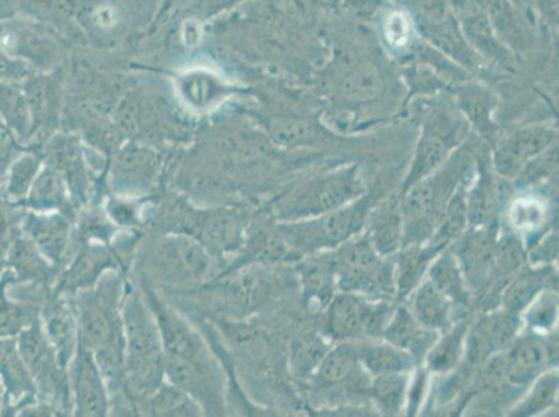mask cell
Listing matches in <instances>:
<instances>
[{
  "mask_svg": "<svg viewBox=\"0 0 559 417\" xmlns=\"http://www.w3.org/2000/svg\"><path fill=\"white\" fill-rule=\"evenodd\" d=\"M126 284L120 271H109L95 286L73 297L80 343L94 354L108 381L111 395L119 393L123 386Z\"/></svg>",
  "mask_w": 559,
  "mask_h": 417,
  "instance_id": "6da1fadb",
  "label": "cell"
},
{
  "mask_svg": "<svg viewBox=\"0 0 559 417\" xmlns=\"http://www.w3.org/2000/svg\"><path fill=\"white\" fill-rule=\"evenodd\" d=\"M123 386L132 404L154 394L165 381V349L159 325L142 289L126 284L123 301Z\"/></svg>",
  "mask_w": 559,
  "mask_h": 417,
  "instance_id": "7a4b0ae2",
  "label": "cell"
},
{
  "mask_svg": "<svg viewBox=\"0 0 559 417\" xmlns=\"http://www.w3.org/2000/svg\"><path fill=\"white\" fill-rule=\"evenodd\" d=\"M467 156L466 152L456 151L443 167L403 193L400 205L403 246L426 243L433 237L452 195L469 175L471 159Z\"/></svg>",
  "mask_w": 559,
  "mask_h": 417,
  "instance_id": "3957f363",
  "label": "cell"
},
{
  "mask_svg": "<svg viewBox=\"0 0 559 417\" xmlns=\"http://www.w3.org/2000/svg\"><path fill=\"white\" fill-rule=\"evenodd\" d=\"M372 211L370 196H360L348 205L305 221L278 222L280 236L286 241L294 258L301 259L311 253L334 251L350 238L365 230Z\"/></svg>",
  "mask_w": 559,
  "mask_h": 417,
  "instance_id": "277c9868",
  "label": "cell"
},
{
  "mask_svg": "<svg viewBox=\"0 0 559 417\" xmlns=\"http://www.w3.org/2000/svg\"><path fill=\"white\" fill-rule=\"evenodd\" d=\"M366 193L358 166H342L309 178L276 205L278 222L305 221L333 212Z\"/></svg>",
  "mask_w": 559,
  "mask_h": 417,
  "instance_id": "5b68a950",
  "label": "cell"
},
{
  "mask_svg": "<svg viewBox=\"0 0 559 417\" xmlns=\"http://www.w3.org/2000/svg\"><path fill=\"white\" fill-rule=\"evenodd\" d=\"M215 259L194 237L167 231L146 253L145 272L162 286L190 288L213 277Z\"/></svg>",
  "mask_w": 559,
  "mask_h": 417,
  "instance_id": "8992f818",
  "label": "cell"
},
{
  "mask_svg": "<svg viewBox=\"0 0 559 417\" xmlns=\"http://www.w3.org/2000/svg\"><path fill=\"white\" fill-rule=\"evenodd\" d=\"M338 291L390 299L395 295L394 259L381 257L366 236L350 238L333 251Z\"/></svg>",
  "mask_w": 559,
  "mask_h": 417,
  "instance_id": "52a82bcc",
  "label": "cell"
},
{
  "mask_svg": "<svg viewBox=\"0 0 559 417\" xmlns=\"http://www.w3.org/2000/svg\"><path fill=\"white\" fill-rule=\"evenodd\" d=\"M0 53L35 74L66 68L68 49L45 23L22 14L0 19Z\"/></svg>",
  "mask_w": 559,
  "mask_h": 417,
  "instance_id": "ba28073f",
  "label": "cell"
},
{
  "mask_svg": "<svg viewBox=\"0 0 559 417\" xmlns=\"http://www.w3.org/2000/svg\"><path fill=\"white\" fill-rule=\"evenodd\" d=\"M467 129L469 126L464 117L449 108H436L429 111L421 123L418 144L403 182V193L443 167L445 162L464 145Z\"/></svg>",
  "mask_w": 559,
  "mask_h": 417,
  "instance_id": "9c48e42d",
  "label": "cell"
},
{
  "mask_svg": "<svg viewBox=\"0 0 559 417\" xmlns=\"http://www.w3.org/2000/svg\"><path fill=\"white\" fill-rule=\"evenodd\" d=\"M394 308L390 299L338 291L323 309V333L335 343L381 338Z\"/></svg>",
  "mask_w": 559,
  "mask_h": 417,
  "instance_id": "30bf717a",
  "label": "cell"
},
{
  "mask_svg": "<svg viewBox=\"0 0 559 417\" xmlns=\"http://www.w3.org/2000/svg\"><path fill=\"white\" fill-rule=\"evenodd\" d=\"M17 345L32 374L38 398L55 406L60 415L73 414L69 370L60 364L52 344L44 333L39 318L20 333Z\"/></svg>",
  "mask_w": 559,
  "mask_h": 417,
  "instance_id": "8fae6325",
  "label": "cell"
},
{
  "mask_svg": "<svg viewBox=\"0 0 559 417\" xmlns=\"http://www.w3.org/2000/svg\"><path fill=\"white\" fill-rule=\"evenodd\" d=\"M552 359L547 341L538 334L515 338L506 350L490 356L485 364V379L489 384L527 386L546 371Z\"/></svg>",
  "mask_w": 559,
  "mask_h": 417,
  "instance_id": "7c38bea8",
  "label": "cell"
},
{
  "mask_svg": "<svg viewBox=\"0 0 559 417\" xmlns=\"http://www.w3.org/2000/svg\"><path fill=\"white\" fill-rule=\"evenodd\" d=\"M180 222L173 231L194 237L215 258L240 252L247 240L246 216L236 208L190 211L187 207Z\"/></svg>",
  "mask_w": 559,
  "mask_h": 417,
  "instance_id": "4fadbf2b",
  "label": "cell"
},
{
  "mask_svg": "<svg viewBox=\"0 0 559 417\" xmlns=\"http://www.w3.org/2000/svg\"><path fill=\"white\" fill-rule=\"evenodd\" d=\"M416 24L429 43L464 68L480 64L479 56L467 45L450 0H411Z\"/></svg>",
  "mask_w": 559,
  "mask_h": 417,
  "instance_id": "5bb4252c",
  "label": "cell"
},
{
  "mask_svg": "<svg viewBox=\"0 0 559 417\" xmlns=\"http://www.w3.org/2000/svg\"><path fill=\"white\" fill-rule=\"evenodd\" d=\"M498 231L500 225L497 222L486 227L467 228L451 246L471 295L489 297L491 293L496 279Z\"/></svg>",
  "mask_w": 559,
  "mask_h": 417,
  "instance_id": "9a60e30c",
  "label": "cell"
},
{
  "mask_svg": "<svg viewBox=\"0 0 559 417\" xmlns=\"http://www.w3.org/2000/svg\"><path fill=\"white\" fill-rule=\"evenodd\" d=\"M162 157L151 145L131 141L117 150L109 166V184L115 195L145 196L159 184Z\"/></svg>",
  "mask_w": 559,
  "mask_h": 417,
  "instance_id": "2e32d148",
  "label": "cell"
},
{
  "mask_svg": "<svg viewBox=\"0 0 559 417\" xmlns=\"http://www.w3.org/2000/svg\"><path fill=\"white\" fill-rule=\"evenodd\" d=\"M44 165L52 167L68 184L75 207L91 200L94 167H91L83 142L74 134H53L39 146Z\"/></svg>",
  "mask_w": 559,
  "mask_h": 417,
  "instance_id": "e0dca14e",
  "label": "cell"
},
{
  "mask_svg": "<svg viewBox=\"0 0 559 417\" xmlns=\"http://www.w3.org/2000/svg\"><path fill=\"white\" fill-rule=\"evenodd\" d=\"M69 383L73 415L105 417L111 412V393L95 356L83 344L69 366Z\"/></svg>",
  "mask_w": 559,
  "mask_h": 417,
  "instance_id": "ac0fdd59",
  "label": "cell"
},
{
  "mask_svg": "<svg viewBox=\"0 0 559 417\" xmlns=\"http://www.w3.org/2000/svg\"><path fill=\"white\" fill-rule=\"evenodd\" d=\"M66 68L52 73L33 74L22 83L32 116V140L28 145L40 146L56 134L62 114Z\"/></svg>",
  "mask_w": 559,
  "mask_h": 417,
  "instance_id": "d6986e66",
  "label": "cell"
},
{
  "mask_svg": "<svg viewBox=\"0 0 559 417\" xmlns=\"http://www.w3.org/2000/svg\"><path fill=\"white\" fill-rule=\"evenodd\" d=\"M215 286L222 307L237 319L258 312L272 293L271 277L264 273V266L257 264L222 273Z\"/></svg>",
  "mask_w": 559,
  "mask_h": 417,
  "instance_id": "ffe728a7",
  "label": "cell"
},
{
  "mask_svg": "<svg viewBox=\"0 0 559 417\" xmlns=\"http://www.w3.org/2000/svg\"><path fill=\"white\" fill-rule=\"evenodd\" d=\"M557 140V131L548 126H528L513 131L495 147L492 170L504 180H516L528 163L556 146Z\"/></svg>",
  "mask_w": 559,
  "mask_h": 417,
  "instance_id": "44dd1931",
  "label": "cell"
},
{
  "mask_svg": "<svg viewBox=\"0 0 559 417\" xmlns=\"http://www.w3.org/2000/svg\"><path fill=\"white\" fill-rule=\"evenodd\" d=\"M73 216L62 212L25 211L22 218V233L37 247L38 251L59 272L64 267L73 243Z\"/></svg>",
  "mask_w": 559,
  "mask_h": 417,
  "instance_id": "7402d4cb",
  "label": "cell"
},
{
  "mask_svg": "<svg viewBox=\"0 0 559 417\" xmlns=\"http://www.w3.org/2000/svg\"><path fill=\"white\" fill-rule=\"evenodd\" d=\"M450 3L471 49L489 62L510 68L513 53L497 38L480 0H450Z\"/></svg>",
  "mask_w": 559,
  "mask_h": 417,
  "instance_id": "603a6c76",
  "label": "cell"
},
{
  "mask_svg": "<svg viewBox=\"0 0 559 417\" xmlns=\"http://www.w3.org/2000/svg\"><path fill=\"white\" fill-rule=\"evenodd\" d=\"M39 319L60 364L64 369H69L80 344L79 320L73 297L53 289L40 308Z\"/></svg>",
  "mask_w": 559,
  "mask_h": 417,
  "instance_id": "cb8c5ba5",
  "label": "cell"
},
{
  "mask_svg": "<svg viewBox=\"0 0 559 417\" xmlns=\"http://www.w3.org/2000/svg\"><path fill=\"white\" fill-rule=\"evenodd\" d=\"M521 320L504 308L490 310L474 327H469L464 358L472 365L479 366L490 356L506 350L516 338Z\"/></svg>",
  "mask_w": 559,
  "mask_h": 417,
  "instance_id": "d4e9b609",
  "label": "cell"
},
{
  "mask_svg": "<svg viewBox=\"0 0 559 417\" xmlns=\"http://www.w3.org/2000/svg\"><path fill=\"white\" fill-rule=\"evenodd\" d=\"M0 383L7 395L2 416H16L20 408L38 398L32 374L20 354L17 338H0Z\"/></svg>",
  "mask_w": 559,
  "mask_h": 417,
  "instance_id": "484cf974",
  "label": "cell"
},
{
  "mask_svg": "<svg viewBox=\"0 0 559 417\" xmlns=\"http://www.w3.org/2000/svg\"><path fill=\"white\" fill-rule=\"evenodd\" d=\"M177 98L194 111H210L222 105L231 94L223 75L206 68H191L175 78Z\"/></svg>",
  "mask_w": 559,
  "mask_h": 417,
  "instance_id": "4316f807",
  "label": "cell"
},
{
  "mask_svg": "<svg viewBox=\"0 0 559 417\" xmlns=\"http://www.w3.org/2000/svg\"><path fill=\"white\" fill-rule=\"evenodd\" d=\"M4 271L12 274L13 283L43 287L52 286L60 273L22 231L10 243Z\"/></svg>",
  "mask_w": 559,
  "mask_h": 417,
  "instance_id": "83f0119b",
  "label": "cell"
},
{
  "mask_svg": "<svg viewBox=\"0 0 559 417\" xmlns=\"http://www.w3.org/2000/svg\"><path fill=\"white\" fill-rule=\"evenodd\" d=\"M299 278L308 307L324 309L338 293L333 251L311 253L299 259Z\"/></svg>",
  "mask_w": 559,
  "mask_h": 417,
  "instance_id": "f1b7e54d",
  "label": "cell"
},
{
  "mask_svg": "<svg viewBox=\"0 0 559 417\" xmlns=\"http://www.w3.org/2000/svg\"><path fill=\"white\" fill-rule=\"evenodd\" d=\"M335 90L344 105L360 108L383 98L388 91V79L378 63L366 60L345 71Z\"/></svg>",
  "mask_w": 559,
  "mask_h": 417,
  "instance_id": "f546056e",
  "label": "cell"
},
{
  "mask_svg": "<svg viewBox=\"0 0 559 417\" xmlns=\"http://www.w3.org/2000/svg\"><path fill=\"white\" fill-rule=\"evenodd\" d=\"M437 335L439 333L420 325L409 308L396 307L381 338L394 347L405 350L416 360V364H420L424 362L426 354L435 344Z\"/></svg>",
  "mask_w": 559,
  "mask_h": 417,
  "instance_id": "4dcf8cb0",
  "label": "cell"
},
{
  "mask_svg": "<svg viewBox=\"0 0 559 417\" xmlns=\"http://www.w3.org/2000/svg\"><path fill=\"white\" fill-rule=\"evenodd\" d=\"M358 359L370 378L390 373H412L416 360L405 350L394 347L383 338L350 341Z\"/></svg>",
  "mask_w": 559,
  "mask_h": 417,
  "instance_id": "1f68e13d",
  "label": "cell"
},
{
  "mask_svg": "<svg viewBox=\"0 0 559 417\" xmlns=\"http://www.w3.org/2000/svg\"><path fill=\"white\" fill-rule=\"evenodd\" d=\"M456 105L467 126L474 127L477 134L492 142L497 136L495 115L497 99L489 88L480 84L465 83L456 88Z\"/></svg>",
  "mask_w": 559,
  "mask_h": 417,
  "instance_id": "d6a6232c",
  "label": "cell"
},
{
  "mask_svg": "<svg viewBox=\"0 0 559 417\" xmlns=\"http://www.w3.org/2000/svg\"><path fill=\"white\" fill-rule=\"evenodd\" d=\"M500 205V184L495 170H489L486 163L477 165V176L466 190L467 218L469 228L490 226L497 222V211Z\"/></svg>",
  "mask_w": 559,
  "mask_h": 417,
  "instance_id": "836d02e7",
  "label": "cell"
},
{
  "mask_svg": "<svg viewBox=\"0 0 559 417\" xmlns=\"http://www.w3.org/2000/svg\"><path fill=\"white\" fill-rule=\"evenodd\" d=\"M557 279L550 267L523 266L520 273L512 277L502 291L501 308L521 318L523 310L532 303L533 299L544 289L556 288Z\"/></svg>",
  "mask_w": 559,
  "mask_h": 417,
  "instance_id": "e575fe53",
  "label": "cell"
},
{
  "mask_svg": "<svg viewBox=\"0 0 559 417\" xmlns=\"http://www.w3.org/2000/svg\"><path fill=\"white\" fill-rule=\"evenodd\" d=\"M23 207L33 212H62L75 217V205L71 200L68 184L59 172L47 165L40 169Z\"/></svg>",
  "mask_w": 559,
  "mask_h": 417,
  "instance_id": "d590c367",
  "label": "cell"
},
{
  "mask_svg": "<svg viewBox=\"0 0 559 417\" xmlns=\"http://www.w3.org/2000/svg\"><path fill=\"white\" fill-rule=\"evenodd\" d=\"M439 255L426 243H408L401 247L394 259L395 295L409 298L416 287L426 278L431 261Z\"/></svg>",
  "mask_w": 559,
  "mask_h": 417,
  "instance_id": "8d00e7d4",
  "label": "cell"
},
{
  "mask_svg": "<svg viewBox=\"0 0 559 417\" xmlns=\"http://www.w3.org/2000/svg\"><path fill=\"white\" fill-rule=\"evenodd\" d=\"M365 228L366 238L381 257L393 258L403 247V216L400 206L393 203L381 206L378 211L372 208Z\"/></svg>",
  "mask_w": 559,
  "mask_h": 417,
  "instance_id": "74e56055",
  "label": "cell"
},
{
  "mask_svg": "<svg viewBox=\"0 0 559 417\" xmlns=\"http://www.w3.org/2000/svg\"><path fill=\"white\" fill-rule=\"evenodd\" d=\"M411 297L412 313L420 325L437 333L450 327L454 303L428 277L416 287Z\"/></svg>",
  "mask_w": 559,
  "mask_h": 417,
  "instance_id": "f35d334b",
  "label": "cell"
},
{
  "mask_svg": "<svg viewBox=\"0 0 559 417\" xmlns=\"http://www.w3.org/2000/svg\"><path fill=\"white\" fill-rule=\"evenodd\" d=\"M467 332H469V322L462 320L459 324H451L444 332L439 333L425 356L426 368L436 374H449L459 368L465 356Z\"/></svg>",
  "mask_w": 559,
  "mask_h": 417,
  "instance_id": "ab89813d",
  "label": "cell"
},
{
  "mask_svg": "<svg viewBox=\"0 0 559 417\" xmlns=\"http://www.w3.org/2000/svg\"><path fill=\"white\" fill-rule=\"evenodd\" d=\"M492 29L511 53L527 47L528 34L525 22L512 0H480Z\"/></svg>",
  "mask_w": 559,
  "mask_h": 417,
  "instance_id": "60d3db41",
  "label": "cell"
},
{
  "mask_svg": "<svg viewBox=\"0 0 559 417\" xmlns=\"http://www.w3.org/2000/svg\"><path fill=\"white\" fill-rule=\"evenodd\" d=\"M43 166L44 156L40 147L28 145V150L10 166L2 184H0L3 196L13 205L23 207Z\"/></svg>",
  "mask_w": 559,
  "mask_h": 417,
  "instance_id": "b9f144b4",
  "label": "cell"
},
{
  "mask_svg": "<svg viewBox=\"0 0 559 417\" xmlns=\"http://www.w3.org/2000/svg\"><path fill=\"white\" fill-rule=\"evenodd\" d=\"M362 371L365 370L359 362L354 344L350 341H342L330 348L311 378L320 386H335L360 378Z\"/></svg>",
  "mask_w": 559,
  "mask_h": 417,
  "instance_id": "7bdbcfd3",
  "label": "cell"
},
{
  "mask_svg": "<svg viewBox=\"0 0 559 417\" xmlns=\"http://www.w3.org/2000/svg\"><path fill=\"white\" fill-rule=\"evenodd\" d=\"M526 249L523 247L521 237L500 226L497 237L496 279L489 298L498 297L500 299L507 284L522 271L523 266H526Z\"/></svg>",
  "mask_w": 559,
  "mask_h": 417,
  "instance_id": "ee69618b",
  "label": "cell"
},
{
  "mask_svg": "<svg viewBox=\"0 0 559 417\" xmlns=\"http://www.w3.org/2000/svg\"><path fill=\"white\" fill-rule=\"evenodd\" d=\"M426 277L454 305H469L471 293L451 247L431 261Z\"/></svg>",
  "mask_w": 559,
  "mask_h": 417,
  "instance_id": "f6af8a7d",
  "label": "cell"
},
{
  "mask_svg": "<svg viewBox=\"0 0 559 417\" xmlns=\"http://www.w3.org/2000/svg\"><path fill=\"white\" fill-rule=\"evenodd\" d=\"M0 119L24 145L32 140V116L22 83L0 80Z\"/></svg>",
  "mask_w": 559,
  "mask_h": 417,
  "instance_id": "bcb514c9",
  "label": "cell"
},
{
  "mask_svg": "<svg viewBox=\"0 0 559 417\" xmlns=\"http://www.w3.org/2000/svg\"><path fill=\"white\" fill-rule=\"evenodd\" d=\"M135 412H144V415L167 416V417H192L203 415L198 402L188 395L179 386L167 383L159 385V389L148 398L136 405Z\"/></svg>",
  "mask_w": 559,
  "mask_h": 417,
  "instance_id": "7dc6e473",
  "label": "cell"
},
{
  "mask_svg": "<svg viewBox=\"0 0 559 417\" xmlns=\"http://www.w3.org/2000/svg\"><path fill=\"white\" fill-rule=\"evenodd\" d=\"M409 384L411 373L374 376L369 384L370 398L381 415L399 416L408 404Z\"/></svg>",
  "mask_w": 559,
  "mask_h": 417,
  "instance_id": "c3c4849f",
  "label": "cell"
},
{
  "mask_svg": "<svg viewBox=\"0 0 559 417\" xmlns=\"http://www.w3.org/2000/svg\"><path fill=\"white\" fill-rule=\"evenodd\" d=\"M531 390L527 391L525 398L518 402L515 408L511 410L513 417H531L544 414V412L556 405L558 396V371L547 369L538 374L532 381Z\"/></svg>",
  "mask_w": 559,
  "mask_h": 417,
  "instance_id": "681fc988",
  "label": "cell"
},
{
  "mask_svg": "<svg viewBox=\"0 0 559 417\" xmlns=\"http://www.w3.org/2000/svg\"><path fill=\"white\" fill-rule=\"evenodd\" d=\"M330 348L326 335L305 334L289 349V368L301 378H311Z\"/></svg>",
  "mask_w": 559,
  "mask_h": 417,
  "instance_id": "f907efd6",
  "label": "cell"
},
{
  "mask_svg": "<svg viewBox=\"0 0 559 417\" xmlns=\"http://www.w3.org/2000/svg\"><path fill=\"white\" fill-rule=\"evenodd\" d=\"M266 132L274 144L286 147H299L314 144L318 141V132L313 127L301 120L288 119V117H273L266 121Z\"/></svg>",
  "mask_w": 559,
  "mask_h": 417,
  "instance_id": "816d5d0a",
  "label": "cell"
},
{
  "mask_svg": "<svg viewBox=\"0 0 559 417\" xmlns=\"http://www.w3.org/2000/svg\"><path fill=\"white\" fill-rule=\"evenodd\" d=\"M119 230L120 228L111 223L104 208H90L81 216L75 227L73 242L109 246Z\"/></svg>",
  "mask_w": 559,
  "mask_h": 417,
  "instance_id": "f5cc1de1",
  "label": "cell"
},
{
  "mask_svg": "<svg viewBox=\"0 0 559 417\" xmlns=\"http://www.w3.org/2000/svg\"><path fill=\"white\" fill-rule=\"evenodd\" d=\"M521 317L525 319L533 332H546L554 327L558 318V295L556 288L544 289L532 303L523 310Z\"/></svg>",
  "mask_w": 559,
  "mask_h": 417,
  "instance_id": "db71d44e",
  "label": "cell"
},
{
  "mask_svg": "<svg viewBox=\"0 0 559 417\" xmlns=\"http://www.w3.org/2000/svg\"><path fill=\"white\" fill-rule=\"evenodd\" d=\"M142 200L134 196L114 195L105 202L104 211L111 223L119 228L131 230L142 225Z\"/></svg>",
  "mask_w": 559,
  "mask_h": 417,
  "instance_id": "11a10c76",
  "label": "cell"
},
{
  "mask_svg": "<svg viewBox=\"0 0 559 417\" xmlns=\"http://www.w3.org/2000/svg\"><path fill=\"white\" fill-rule=\"evenodd\" d=\"M24 212V207L10 203L0 190V274L4 271V259H7L10 243L22 231L20 226H22Z\"/></svg>",
  "mask_w": 559,
  "mask_h": 417,
  "instance_id": "9f6ffc18",
  "label": "cell"
},
{
  "mask_svg": "<svg viewBox=\"0 0 559 417\" xmlns=\"http://www.w3.org/2000/svg\"><path fill=\"white\" fill-rule=\"evenodd\" d=\"M558 166V147L552 146L550 150L537 156L535 160L528 163L520 176L516 177L518 184H532L546 178Z\"/></svg>",
  "mask_w": 559,
  "mask_h": 417,
  "instance_id": "6f0895ef",
  "label": "cell"
},
{
  "mask_svg": "<svg viewBox=\"0 0 559 417\" xmlns=\"http://www.w3.org/2000/svg\"><path fill=\"white\" fill-rule=\"evenodd\" d=\"M27 150L28 146L24 145L13 132L0 131V184L13 162Z\"/></svg>",
  "mask_w": 559,
  "mask_h": 417,
  "instance_id": "680465c9",
  "label": "cell"
},
{
  "mask_svg": "<svg viewBox=\"0 0 559 417\" xmlns=\"http://www.w3.org/2000/svg\"><path fill=\"white\" fill-rule=\"evenodd\" d=\"M20 0H2L4 12H7L8 16L14 13V8H16Z\"/></svg>",
  "mask_w": 559,
  "mask_h": 417,
  "instance_id": "91938a15",
  "label": "cell"
},
{
  "mask_svg": "<svg viewBox=\"0 0 559 417\" xmlns=\"http://www.w3.org/2000/svg\"><path fill=\"white\" fill-rule=\"evenodd\" d=\"M4 404H7V395H4L3 385L0 383V416L3 414Z\"/></svg>",
  "mask_w": 559,
  "mask_h": 417,
  "instance_id": "94428289",
  "label": "cell"
},
{
  "mask_svg": "<svg viewBox=\"0 0 559 417\" xmlns=\"http://www.w3.org/2000/svg\"><path fill=\"white\" fill-rule=\"evenodd\" d=\"M7 17V12H4L2 0H0V19Z\"/></svg>",
  "mask_w": 559,
  "mask_h": 417,
  "instance_id": "6125c7cd",
  "label": "cell"
},
{
  "mask_svg": "<svg viewBox=\"0 0 559 417\" xmlns=\"http://www.w3.org/2000/svg\"><path fill=\"white\" fill-rule=\"evenodd\" d=\"M8 130L7 126H4L2 119H0V131Z\"/></svg>",
  "mask_w": 559,
  "mask_h": 417,
  "instance_id": "be15d7a7",
  "label": "cell"
}]
</instances>
